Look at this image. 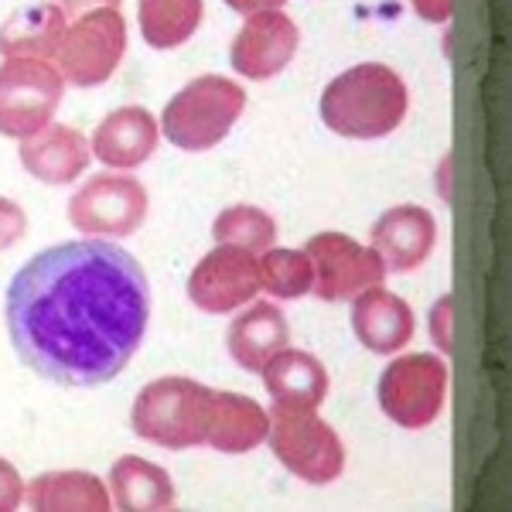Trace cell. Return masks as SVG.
Returning a JSON list of instances; mask_svg holds the SVG:
<instances>
[{
    "mask_svg": "<svg viewBox=\"0 0 512 512\" xmlns=\"http://www.w3.org/2000/svg\"><path fill=\"white\" fill-rule=\"evenodd\" d=\"M311 256V294L318 301H352L366 287H379L386 280V267L373 246L355 243L345 233H318L304 243Z\"/></svg>",
    "mask_w": 512,
    "mask_h": 512,
    "instance_id": "10",
    "label": "cell"
},
{
    "mask_svg": "<svg viewBox=\"0 0 512 512\" xmlns=\"http://www.w3.org/2000/svg\"><path fill=\"white\" fill-rule=\"evenodd\" d=\"M161 127L151 110L144 106H120L110 117L96 123L89 154H96L99 164H110L113 171L140 168L154 151H158Z\"/></svg>",
    "mask_w": 512,
    "mask_h": 512,
    "instance_id": "14",
    "label": "cell"
},
{
    "mask_svg": "<svg viewBox=\"0 0 512 512\" xmlns=\"http://www.w3.org/2000/svg\"><path fill=\"white\" fill-rule=\"evenodd\" d=\"M147 219V192L137 178L106 171L93 175L69 198V222L82 236L123 239L134 236Z\"/></svg>",
    "mask_w": 512,
    "mask_h": 512,
    "instance_id": "9",
    "label": "cell"
},
{
    "mask_svg": "<svg viewBox=\"0 0 512 512\" xmlns=\"http://www.w3.org/2000/svg\"><path fill=\"white\" fill-rule=\"evenodd\" d=\"M65 96V79L52 59L0 62V134L24 140L52 123Z\"/></svg>",
    "mask_w": 512,
    "mask_h": 512,
    "instance_id": "7",
    "label": "cell"
},
{
    "mask_svg": "<svg viewBox=\"0 0 512 512\" xmlns=\"http://www.w3.org/2000/svg\"><path fill=\"white\" fill-rule=\"evenodd\" d=\"M0 250H4V246H0Z\"/></svg>",
    "mask_w": 512,
    "mask_h": 512,
    "instance_id": "32",
    "label": "cell"
},
{
    "mask_svg": "<svg viewBox=\"0 0 512 512\" xmlns=\"http://www.w3.org/2000/svg\"><path fill=\"white\" fill-rule=\"evenodd\" d=\"M212 236L219 246H236L246 253H263L277 243V222L256 205H229L212 222Z\"/></svg>",
    "mask_w": 512,
    "mask_h": 512,
    "instance_id": "25",
    "label": "cell"
},
{
    "mask_svg": "<svg viewBox=\"0 0 512 512\" xmlns=\"http://www.w3.org/2000/svg\"><path fill=\"white\" fill-rule=\"evenodd\" d=\"M123 55H127V21L120 7H96L65 24L55 69L62 72L65 86L93 89L110 82Z\"/></svg>",
    "mask_w": 512,
    "mask_h": 512,
    "instance_id": "5",
    "label": "cell"
},
{
    "mask_svg": "<svg viewBox=\"0 0 512 512\" xmlns=\"http://www.w3.org/2000/svg\"><path fill=\"white\" fill-rule=\"evenodd\" d=\"M24 502V482L11 461L0 458V512H11Z\"/></svg>",
    "mask_w": 512,
    "mask_h": 512,
    "instance_id": "27",
    "label": "cell"
},
{
    "mask_svg": "<svg viewBox=\"0 0 512 512\" xmlns=\"http://www.w3.org/2000/svg\"><path fill=\"white\" fill-rule=\"evenodd\" d=\"M410 110V93L400 72L383 62H362L335 76L321 93L318 113L332 134L349 140L390 137Z\"/></svg>",
    "mask_w": 512,
    "mask_h": 512,
    "instance_id": "2",
    "label": "cell"
},
{
    "mask_svg": "<svg viewBox=\"0 0 512 512\" xmlns=\"http://www.w3.org/2000/svg\"><path fill=\"white\" fill-rule=\"evenodd\" d=\"M297 45H301V31L284 11H256L246 14L243 28L236 31L229 45V65L236 69V76L267 82L291 65Z\"/></svg>",
    "mask_w": 512,
    "mask_h": 512,
    "instance_id": "11",
    "label": "cell"
},
{
    "mask_svg": "<svg viewBox=\"0 0 512 512\" xmlns=\"http://www.w3.org/2000/svg\"><path fill=\"white\" fill-rule=\"evenodd\" d=\"M110 502L120 512H164L175 506V482L161 465L123 454L110 468Z\"/></svg>",
    "mask_w": 512,
    "mask_h": 512,
    "instance_id": "20",
    "label": "cell"
},
{
    "mask_svg": "<svg viewBox=\"0 0 512 512\" xmlns=\"http://www.w3.org/2000/svg\"><path fill=\"white\" fill-rule=\"evenodd\" d=\"M28 229V219H24V209L11 198H0V246H14Z\"/></svg>",
    "mask_w": 512,
    "mask_h": 512,
    "instance_id": "26",
    "label": "cell"
},
{
    "mask_svg": "<svg viewBox=\"0 0 512 512\" xmlns=\"http://www.w3.org/2000/svg\"><path fill=\"white\" fill-rule=\"evenodd\" d=\"M246 110V89L229 76H198L168 99L161 113V137L178 151H209L222 144Z\"/></svg>",
    "mask_w": 512,
    "mask_h": 512,
    "instance_id": "4",
    "label": "cell"
},
{
    "mask_svg": "<svg viewBox=\"0 0 512 512\" xmlns=\"http://www.w3.org/2000/svg\"><path fill=\"white\" fill-rule=\"evenodd\" d=\"M410 7L417 11V18L431 24H448L454 14V0H410Z\"/></svg>",
    "mask_w": 512,
    "mask_h": 512,
    "instance_id": "29",
    "label": "cell"
},
{
    "mask_svg": "<svg viewBox=\"0 0 512 512\" xmlns=\"http://www.w3.org/2000/svg\"><path fill=\"white\" fill-rule=\"evenodd\" d=\"M274 407L318 410L328 396V369L311 352L284 345L267 366L260 369Z\"/></svg>",
    "mask_w": 512,
    "mask_h": 512,
    "instance_id": "17",
    "label": "cell"
},
{
    "mask_svg": "<svg viewBox=\"0 0 512 512\" xmlns=\"http://www.w3.org/2000/svg\"><path fill=\"white\" fill-rule=\"evenodd\" d=\"M256 280L270 297L277 301H297V297L311 294V256L308 250H284V246H270L256 260Z\"/></svg>",
    "mask_w": 512,
    "mask_h": 512,
    "instance_id": "24",
    "label": "cell"
},
{
    "mask_svg": "<svg viewBox=\"0 0 512 512\" xmlns=\"http://www.w3.org/2000/svg\"><path fill=\"white\" fill-rule=\"evenodd\" d=\"M256 291H260L256 253L236 250V246L209 250L188 277V301L205 315H229L239 304L253 301Z\"/></svg>",
    "mask_w": 512,
    "mask_h": 512,
    "instance_id": "12",
    "label": "cell"
},
{
    "mask_svg": "<svg viewBox=\"0 0 512 512\" xmlns=\"http://www.w3.org/2000/svg\"><path fill=\"white\" fill-rule=\"evenodd\" d=\"M287 342H291L287 318L270 301L250 304L243 315H236V321L226 332V349L233 355L236 366L246 369V373H260Z\"/></svg>",
    "mask_w": 512,
    "mask_h": 512,
    "instance_id": "18",
    "label": "cell"
},
{
    "mask_svg": "<svg viewBox=\"0 0 512 512\" xmlns=\"http://www.w3.org/2000/svg\"><path fill=\"white\" fill-rule=\"evenodd\" d=\"M287 0H226V7L229 11H236V14H256V11H280Z\"/></svg>",
    "mask_w": 512,
    "mask_h": 512,
    "instance_id": "31",
    "label": "cell"
},
{
    "mask_svg": "<svg viewBox=\"0 0 512 512\" xmlns=\"http://www.w3.org/2000/svg\"><path fill=\"white\" fill-rule=\"evenodd\" d=\"M55 4L65 11V18H79V14L96 11V7H120V0H55Z\"/></svg>",
    "mask_w": 512,
    "mask_h": 512,
    "instance_id": "30",
    "label": "cell"
},
{
    "mask_svg": "<svg viewBox=\"0 0 512 512\" xmlns=\"http://www.w3.org/2000/svg\"><path fill=\"white\" fill-rule=\"evenodd\" d=\"M4 315L28 369L59 386H103L144 342L151 284L123 246L89 236L31 256L7 287Z\"/></svg>",
    "mask_w": 512,
    "mask_h": 512,
    "instance_id": "1",
    "label": "cell"
},
{
    "mask_svg": "<svg viewBox=\"0 0 512 512\" xmlns=\"http://www.w3.org/2000/svg\"><path fill=\"white\" fill-rule=\"evenodd\" d=\"M448 366L441 355H400L379 376V410L403 431H424L444 410Z\"/></svg>",
    "mask_w": 512,
    "mask_h": 512,
    "instance_id": "8",
    "label": "cell"
},
{
    "mask_svg": "<svg viewBox=\"0 0 512 512\" xmlns=\"http://www.w3.org/2000/svg\"><path fill=\"white\" fill-rule=\"evenodd\" d=\"M21 164L45 185H72L89 168V144L76 127L48 123L45 130L21 140Z\"/></svg>",
    "mask_w": 512,
    "mask_h": 512,
    "instance_id": "16",
    "label": "cell"
},
{
    "mask_svg": "<svg viewBox=\"0 0 512 512\" xmlns=\"http://www.w3.org/2000/svg\"><path fill=\"white\" fill-rule=\"evenodd\" d=\"M352 332L373 355H396L414 338V311L383 284L366 287L352 297Z\"/></svg>",
    "mask_w": 512,
    "mask_h": 512,
    "instance_id": "15",
    "label": "cell"
},
{
    "mask_svg": "<svg viewBox=\"0 0 512 512\" xmlns=\"http://www.w3.org/2000/svg\"><path fill=\"white\" fill-rule=\"evenodd\" d=\"M212 403H216V390L209 386L188 376H164L137 393L130 427L140 441H151L158 448H198L209 441Z\"/></svg>",
    "mask_w": 512,
    "mask_h": 512,
    "instance_id": "3",
    "label": "cell"
},
{
    "mask_svg": "<svg viewBox=\"0 0 512 512\" xmlns=\"http://www.w3.org/2000/svg\"><path fill=\"white\" fill-rule=\"evenodd\" d=\"M270 431V414L256 400L243 393L216 390L212 403V424H209V448L222 454H246L260 448Z\"/></svg>",
    "mask_w": 512,
    "mask_h": 512,
    "instance_id": "21",
    "label": "cell"
},
{
    "mask_svg": "<svg viewBox=\"0 0 512 512\" xmlns=\"http://www.w3.org/2000/svg\"><path fill=\"white\" fill-rule=\"evenodd\" d=\"M437 243V219L424 205H393L369 229V246L379 253L386 274H414Z\"/></svg>",
    "mask_w": 512,
    "mask_h": 512,
    "instance_id": "13",
    "label": "cell"
},
{
    "mask_svg": "<svg viewBox=\"0 0 512 512\" xmlns=\"http://www.w3.org/2000/svg\"><path fill=\"white\" fill-rule=\"evenodd\" d=\"M448 328H451V297L444 294L441 301L434 304V311H431V335H434V342H437V349H441V352L451 349Z\"/></svg>",
    "mask_w": 512,
    "mask_h": 512,
    "instance_id": "28",
    "label": "cell"
},
{
    "mask_svg": "<svg viewBox=\"0 0 512 512\" xmlns=\"http://www.w3.org/2000/svg\"><path fill=\"white\" fill-rule=\"evenodd\" d=\"M267 444L274 458L308 485H328L345 472V444L315 410L270 407Z\"/></svg>",
    "mask_w": 512,
    "mask_h": 512,
    "instance_id": "6",
    "label": "cell"
},
{
    "mask_svg": "<svg viewBox=\"0 0 512 512\" xmlns=\"http://www.w3.org/2000/svg\"><path fill=\"white\" fill-rule=\"evenodd\" d=\"M202 14V0H137L140 35L158 52H171V48L185 45L202 24Z\"/></svg>",
    "mask_w": 512,
    "mask_h": 512,
    "instance_id": "23",
    "label": "cell"
},
{
    "mask_svg": "<svg viewBox=\"0 0 512 512\" xmlns=\"http://www.w3.org/2000/svg\"><path fill=\"white\" fill-rule=\"evenodd\" d=\"M24 502L35 512H106L110 489L89 472H45L24 485Z\"/></svg>",
    "mask_w": 512,
    "mask_h": 512,
    "instance_id": "22",
    "label": "cell"
},
{
    "mask_svg": "<svg viewBox=\"0 0 512 512\" xmlns=\"http://www.w3.org/2000/svg\"><path fill=\"white\" fill-rule=\"evenodd\" d=\"M65 24L69 18L55 0L21 7L0 24V55L4 59H55Z\"/></svg>",
    "mask_w": 512,
    "mask_h": 512,
    "instance_id": "19",
    "label": "cell"
}]
</instances>
